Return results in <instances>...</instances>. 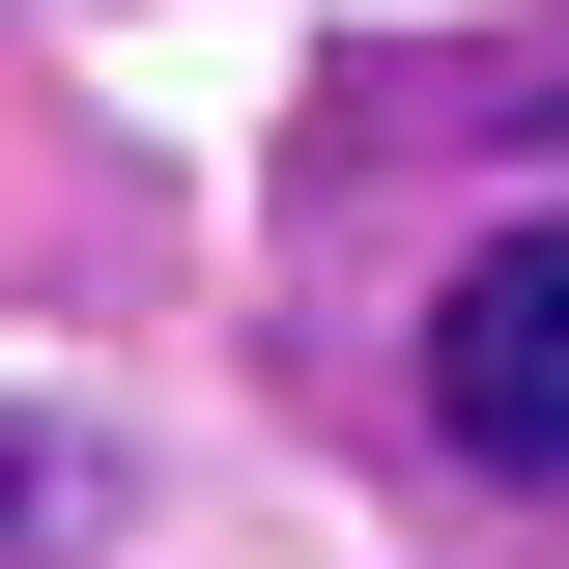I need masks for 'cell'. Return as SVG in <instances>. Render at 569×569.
I'll use <instances>...</instances> for the list:
<instances>
[{"instance_id":"obj_1","label":"cell","mask_w":569,"mask_h":569,"mask_svg":"<svg viewBox=\"0 0 569 569\" xmlns=\"http://www.w3.org/2000/svg\"><path fill=\"white\" fill-rule=\"evenodd\" d=\"M427 427L569 512V228H485V257L427 284Z\"/></svg>"},{"instance_id":"obj_2","label":"cell","mask_w":569,"mask_h":569,"mask_svg":"<svg viewBox=\"0 0 569 569\" xmlns=\"http://www.w3.org/2000/svg\"><path fill=\"white\" fill-rule=\"evenodd\" d=\"M114 541V456H86V427H0V569H86Z\"/></svg>"}]
</instances>
